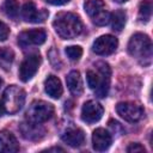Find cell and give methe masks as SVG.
Returning <instances> with one entry per match:
<instances>
[{
	"label": "cell",
	"instance_id": "1",
	"mask_svg": "<svg viewBox=\"0 0 153 153\" xmlns=\"http://www.w3.org/2000/svg\"><path fill=\"white\" fill-rule=\"evenodd\" d=\"M96 71L88 69L86 72V80L87 85L91 90L96 92L99 98H104L108 96L109 87H110V76L111 69L106 62L98 61L94 63Z\"/></svg>",
	"mask_w": 153,
	"mask_h": 153
},
{
	"label": "cell",
	"instance_id": "2",
	"mask_svg": "<svg viewBox=\"0 0 153 153\" xmlns=\"http://www.w3.org/2000/svg\"><path fill=\"white\" fill-rule=\"evenodd\" d=\"M53 26L56 33L63 39H72L79 36L82 31V23L80 18L71 12L59 13L53 22Z\"/></svg>",
	"mask_w": 153,
	"mask_h": 153
},
{
	"label": "cell",
	"instance_id": "3",
	"mask_svg": "<svg viewBox=\"0 0 153 153\" xmlns=\"http://www.w3.org/2000/svg\"><path fill=\"white\" fill-rule=\"evenodd\" d=\"M128 53L140 61L143 66H147L152 61V41L145 33H135L128 42Z\"/></svg>",
	"mask_w": 153,
	"mask_h": 153
},
{
	"label": "cell",
	"instance_id": "4",
	"mask_svg": "<svg viewBox=\"0 0 153 153\" xmlns=\"http://www.w3.org/2000/svg\"><path fill=\"white\" fill-rule=\"evenodd\" d=\"M25 102V92L23 88L16 85L8 86L2 97V104L5 106V111L8 114H17L24 105Z\"/></svg>",
	"mask_w": 153,
	"mask_h": 153
},
{
	"label": "cell",
	"instance_id": "5",
	"mask_svg": "<svg viewBox=\"0 0 153 153\" xmlns=\"http://www.w3.org/2000/svg\"><path fill=\"white\" fill-rule=\"evenodd\" d=\"M84 8L96 25L103 26L109 23L110 13L105 10V4L103 0H87L84 4Z\"/></svg>",
	"mask_w": 153,
	"mask_h": 153
},
{
	"label": "cell",
	"instance_id": "6",
	"mask_svg": "<svg viewBox=\"0 0 153 153\" xmlns=\"http://www.w3.org/2000/svg\"><path fill=\"white\" fill-rule=\"evenodd\" d=\"M53 115H54L53 104L44 100H33L26 111V117L30 121H33L37 123H43L50 120Z\"/></svg>",
	"mask_w": 153,
	"mask_h": 153
},
{
	"label": "cell",
	"instance_id": "7",
	"mask_svg": "<svg viewBox=\"0 0 153 153\" xmlns=\"http://www.w3.org/2000/svg\"><path fill=\"white\" fill-rule=\"evenodd\" d=\"M116 111L123 120L131 123L137 122L143 115L141 105L134 102H120L116 105Z\"/></svg>",
	"mask_w": 153,
	"mask_h": 153
},
{
	"label": "cell",
	"instance_id": "8",
	"mask_svg": "<svg viewBox=\"0 0 153 153\" xmlns=\"http://www.w3.org/2000/svg\"><path fill=\"white\" fill-rule=\"evenodd\" d=\"M41 65V56L39 54H32L25 57V60L22 62L19 67V79L23 82H26L33 78V75L37 73Z\"/></svg>",
	"mask_w": 153,
	"mask_h": 153
},
{
	"label": "cell",
	"instance_id": "9",
	"mask_svg": "<svg viewBox=\"0 0 153 153\" xmlns=\"http://www.w3.org/2000/svg\"><path fill=\"white\" fill-rule=\"evenodd\" d=\"M118 45V41L112 35H103L92 44V51L97 55H110L112 54Z\"/></svg>",
	"mask_w": 153,
	"mask_h": 153
},
{
	"label": "cell",
	"instance_id": "10",
	"mask_svg": "<svg viewBox=\"0 0 153 153\" xmlns=\"http://www.w3.org/2000/svg\"><path fill=\"white\" fill-rule=\"evenodd\" d=\"M104 109L96 100H87L81 108V120L86 123H96L103 116Z\"/></svg>",
	"mask_w": 153,
	"mask_h": 153
},
{
	"label": "cell",
	"instance_id": "11",
	"mask_svg": "<svg viewBox=\"0 0 153 153\" xmlns=\"http://www.w3.org/2000/svg\"><path fill=\"white\" fill-rule=\"evenodd\" d=\"M19 131L22 134V136L26 140L30 141H38L44 136V128L33 121H26V122H22L19 124Z\"/></svg>",
	"mask_w": 153,
	"mask_h": 153
},
{
	"label": "cell",
	"instance_id": "12",
	"mask_svg": "<svg viewBox=\"0 0 153 153\" xmlns=\"http://www.w3.org/2000/svg\"><path fill=\"white\" fill-rule=\"evenodd\" d=\"M49 13L45 10H37L32 1L25 2L22 8V17L27 23H42L47 19Z\"/></svg>",
	"mask_w": 153,
	"mask_h": 153
},
{
	"label": "cell",
	"instance_id": "13",
	"mask_svg": "<svg viewBox=\"0 0 153 153\" xmlns=\"http://www.w3.org/2000/svg\"><path fill=\"white\" fill-rule=\"evenodd\" d=\"M45 38H47V32L43 29H33V30L23 31L18 36V42L22 47H27L31 44L39 45L45 42Z\"/></svg>",
	"mask_w": 153,
	"mask_h": 153
},
{
	"label": "cell",
	"instance_id": "14",
	"mask_svg": "<svg viewBox=\"0 0 153 153\" xmlns=\"http://www.w3.org/2000/svg\"><path fill=\"white\" fill-rule=\"evenodd\" d=\"M111 135L104 128H97L92 134V146L96 151L103 152L106 151L111 145Z\"/></svg>",
	"mask_w": 153,
	"mask_h": 153
},
{
	"label": "cell",
	"instance_id": "15",
	"mask_svg": "<svg viewBox=\"0 0 153 153\" xmlns=\"http://www.w3.org/2000/svg\"><path fill=\"white\" fill-rule=\"evenodd\" d=\"M19 151V143L16 136L8 130L0 131V152L1 153H14Z\"/></svg>",
	"mask_w": 153,
	"mask_h": 153
},
{
	"label": "cell",
	"instance_id": "16",
	"mask_svg": "<svg viewBox=\"0 0 153 153\" xmlns=\"http://www.w3.org/2000/svg\"><path fill=\"white\" fill-rule=\"evenodd\" d=\"M61 139L65 143H67L71 147H80L85 142V134L80 128H71L66 130L62 135Z\"/></svg>",
	"mask_w": 153,
	"mask_h": 153
},
{
	"label": "cell",
	"instance_id": "17",
	"mask_svg": "<svg viewBox=\"0 0 153 153\" xmlns=\"http://www.w3.org/2000/svg\"><path fill=\"white\" fill-rule=\"evenodd\" d=\"M44 90L47 94L54 99H59L62 96V91H63L60 79L55 75H49L44 80Z\"/></svg>",
	"mask_w": 153,
	"mask_h": 153
},
{
	"label": "cell",
	"instance_id": "18",
	"mask_svg": "<svg viewBox=\"0 0 153 153\" xmlns=\"http://www.w3.org/2000/svg\"><path fill=\"white\" fill-rule=\"evenodd\" d=\"M66 82L68 86V90L74 94V96H80L84 91L82 86V80L80 76V73L78 71H72L68 73L66 76Z\"/></svg>",
	"mask_w": 153,
	"mask_h": 153
},
{
	"label": "cell",
	"instance_id": "19",
	"mask_svg": "<svg viewBox=\"0 0 153 153\" xmlns=\"http://www.w3.org/2000/svg\"><path fill=\"white\" fill-rule=\"evenodd\" d=\"M111 26H112V30L114 31H122V29L126 25V22H127V14L124 11L122 10H117L115 11L112 14H111Z\"/></svg>",
	"mask_w": 153,
	"mask_h": 153
},
{
	"label": "cell",
	"instance_id": "20",
	"mask_svg": "<svg viewBox=\"0 0 153 153\" xmlns=\"http://www.w3.org/2000/svg\"><path fill=\"white\" fill-rule=\"evenodd\" d=\"M14 60V53L12 49L2 47L0 48V67L5 71L10 69Z\"/></svg>",
	"mask_w": 153,
	"mask_h": 153
},
{
	"label": "cell",
	"instance_id": "21",
	"mask_svg": "<svg viewBox=\"0 0 153 153\" xmlns=\"http://www.w3.org/2000/svg\"><path fill=\"white\" fill-rule=\"evenodd\" d=\"M4 12L10 18H17L19 13V4L17 0H5L4 2Z\"/></svg>",
	"mask_w": 153,
	"mask_h": 153
},
{
	"label": "cell",
	"instance_id": "22",
	"mask_svg": "<svg viewBox=\"0 0 153 153\" xmlns=\"http://www.w3.org/2000/svg\"><path fill=\"white\" fill-rule=\"evenodd\" d=\"M152 16V2L151 1H142L139 6V19L141 22L147 23Z\"/></svg>",
	"mask_w": 153,
	"mask_h": 153
},
{
	"label": "cell",
	"instance_id": "23",
	"mask_svg": "<svg viewBox=\"0 0 153 153\" xmlns=\"http://www.w3.org/2000/svg\"><path fill=\"white\" fill-rule=\"evenodd\" d=\"M65 51H66V55L72 61H78L82 55V48L79 45H69L66 48Z\"/></svg>",
	"mask_w": 153,
	"mask_h": 153
},
{
	"label": "cell",
	"instance_id": "24",
	"mask_svg": "<svg viewBox=\"0 0 153 153\" xmlns=\"http://www.w3.org/2000/svg\"><path fill=\"white\" fill-rule=\"evenodd\" d=\"M127 152L129 153H135V152H146L145 147L139 143V142H134V143H130L128 147H127Z\"/></svg>",
	"mask_w": 153,
	"mask_h": 153
},
{
	"label": "cell",
	"instance_id": "25",
	"mask_svg": "<svg viewBox=\"0 0 153 153\" xmlns=\"http://www.w3.org/2000/svg\"><path fill=\"white\" fill-rule=\"evenodd\" d=\"M8 35H10L8 26L4 22L0 20V41H6L7 37H8Z\"/></svg>",
	"mask_w": 153,
	"mask_h": 153
},
{
	"label": "cell",
	"instance_id": "26",
	"mask_svg": "<svg viewBox=\"0 0 153 153\" xmlns=\"http://www.w3.org/2000/svg\"><path fill=\"white\" fill-rule=\"evenodd\" d=\"M48 4L50 5H55V6H61V5H65L67 2H69L71 0H45Z\"/></svg>",
	"mask_w": 153,
	"mask_h": 153
},
{
	"label": "cell",
	"instance_id": "27",
	"mask_svg": "<svg viewBox=\"0 0 153 153\" xmlns=\"http://www.w3.org/2000/svg\"><path fill=\"white\" fill-rule=\"evenodd\" d=\"M44 152H65V149L61 148V147H51V148L45 149Z\"/></svg>",
	"mask_w": 153,
	"mask_h": 153
},
{
	"label": "cell",
	"instance_id": "28",
	"mask_svg": "<svg viewBox=\"0 0 153 153\" xmlns=\"http://www.w3.org/2000/svg\"><path fill=\"white\" fill-rule=\"evenodd\" d=\"M4 112H5V106H4V104L0 102V116H2Z\"/></svg>",
	"mask_w": 153,
	"mask_h": 153
},
{
	"label": "cell",
	"instance_id": "29",
	"mask_svg": "<svg viewBox=\"0 0 153 153\" xmlns=\"http://www.w3.org/2000/svg\"><path fill=\"white\" fill-rule=\"evenodd\" d=\"M115 2H117V4H123V2H126V1H128V0H114Z\"/></svg>",
	"mask_w": 153,
	"mask_h": 153
},
{
	"label": "cell",
	"instance_id": "30",
	"mask_svg": "<svg viewBox=\"0 0 153 153\" xmlns=\"http://www.w3.org/2000/svg\"><path fill=\"white\" fill-rule=\"evenodd\" d=\"M1 84H2V80H1V78H0V86H1Z\"/></svg>",
	"mask_w": 153,
	"mask_h": 153
}]
</instances>
